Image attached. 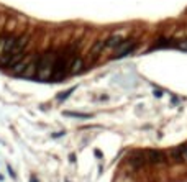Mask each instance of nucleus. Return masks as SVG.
Masks as SVG:
<instances>
[{
	"label": "nucleus",
	"mask_w": 187,
	"mask_h": 182,
	"mask_svg": "<svg viewBox=\"0 0 187 182\" xmlns=\"http://www.w3.org/2000/svg\"><path fill=\"white\" fill-rule=\"evenodd\" d=\"M72 92H74V89H69V90H66L64 94H61V95H59V100H66V99H67V97L71 95Z\"/></svg>",
	"instance_id": "obj_12"
},
{
	"label": "nucleus",
	"mask_w": 187,
	"mask_h": 182,
	"mask_svg": "<svg viewBox=\"0 0 187 182\" xmlns=\"http://www.w3.org/2000/svg\"><path fill=\"white\" fill-rule=\"evenodd\" d=\"M56 58L58 52L56 51H46L40 56L38 61V71H36V79L41 82H48L53 79L54 76V67H56Z\"/></svg>",
	"instance_id": "obj_1"
},
{
	"label": "nucleus",
	"mask_w": 187,
	"mask_h": 182,
	"mask_svg": "<svg viewBox=\"0 0 187 182\" xmlns=\"http://www.w3.org/2000/svg\"><path fill=\"white\" fill-rule=\"evenodd\" d=\"M30 59H31V56H30V58H23L22 61H18V62H16V64H15V66H13V67H12V69H15L16 72H23V71H25V67H26V66H28Z\"/></svg>",
	"instance_id": "obj_9"
},
{
	"label": "nucleus",
	"mask_w": 187,
	"mask_h": 182,
	"mask_svg": "<svg viewBox=\"0 0 187 182\" xmlns=\"http://www.w3.org/2000/svg\"><path fill=\"white\" fill-rule=\"evenodd\" d=\"M64 135V131H59V133H53V135H51V138H59V136H62Z\"/></svg>",
	"instance_id": "obj_15"
},
{
	"label": "nucleus",
	"mask_w": 187,
	"mask_h": 182,
	"mask_svg": "<svg viewBox=\"0 0 187 182\" xmlns=\"http://www.w3.org/2000/svg\"><path fill=\"white\" fill-rule=\"evenodd\" d=\"M123 41L125 40H123L122 34H112V36L105 41V48H112V49H115V48L118 46L120 43H123Z\"/></svg>",
	"instance_id": "obj_7"
},
{
	"label": "nucleus",
	"mask_w": 187,
	"mask_h": 182,
	"mask_svg": "<svg viewBox=\"0 0 187 182\" xmlns=\"http://www.w3.org/2000/svg\"><path fill=\"white\" fill-rule=\"evenodd\" d=\"M130 164L133 167H141L143 164H146V154L144 153H133L131 154V157H130Z\"/></svg>",
	"instance_id": "obj_5"
},
{
	"label": "nucleus",
	"mask_w": 187,
	"mask_h": 182,
	"mask_svg": "<svg viewBox=\"0 0 187 182\" xmlns=\"http://www.w3.org/2000/svg\"><path fill=\"white\" fill-rule=\"evenodd\" d=\"M144 154H146V163H151V164H159L166 161V154L162 151H159V149H150Z\"/></svg>",
	"instance_id": "obj_3"
},
{
	"label": "nucleus",
	"mask_w": 187,
	"mask_h": 182,
	"mask_svg": "<svg viewBox=\"0 0 187 182\" xmlns=\"http://www.w3.org/2000/svg\"><path fill=\"white\" fill-rule=\"evenodd\" d=\"M66 117H72V118H91V113H74V112H64Z\"/></svg>",
	"instance_id": "obj_10"
},
{
	"label": "nucleus",
	"mask_w": 187,
	"mask_h": 182,
	"mask_svg": "<svg viewBox=\"0 0 187 182\" xmlns=\"http://www.w3.org/2000/svg\"><path fill=\"white\" fill-rule=\"evenodd\" d=\"M171 156L174 157V159H182V148L172 149V151H171Z\"/></svg>",
	"instance_id": "obj_11"
},
{
	"label": "nucleus",
	"mask_w": 187,
	"mask_h": 182,
	"mask_svg": "<svg viewBox=\"0 0 187 182\" xmlns=\"http://www.w3.org/2000/svg\"><path fill=\"white\" fill-rule=\"evenodd\" d=\"M7 169H8V174L12 176V179H16V174H15V171L12 169V166H7Z\"/></svg>",
	"instance_id": "obj_14"
},
{
	"label": "nucleus",
	"mask_w": 187,
	"mask_h": 182,
	"mask_svg": "<svg viewBox=\"0 0 187 182\" xmlns=\"http://www.w3.org/2000/svg\"><path fill=\"white\" fill-rule=\"evenodd\" d=\"M82 67H84V61H82L81 56H74V59H72L71 62V67H69V72H71L72 76L79 74V72L82 71Z\"/></svg>",
	"instance_id": "obj_6"
},
{
	"label": "nucleus",
	"mask_w": 187,
	"mask_h": 182,
	"mask_svg": "<svg viewBox=\"0 0 187 182\" xmlns=\"http://www.w3.org/2000/svg\"><path fill=\"white\" fill-rule=\"evenodd\" d=\"M5 36H0V48H3V44H5Z\"/></svg>",
	"instance_id": "obj_17"
},
{
	"label": "nucleus",
	"mask_w": 187,
	"mask_h": 182,
	"mask_svg": "<svg viewBox=\"0 0 187 182\" xmlns=\"http://www.w3.org/2000/svg\"><path fill=\"white\" fill-rule=\"evenodd\" d=\"M38 61H40V56H31L28 66L25 67V71H23V76L25 77H36V71H38Z\"/></svg>",
	"instance_id": "obj_4"
},
{
	"label": "nucleus",
	"mask_w": 187,
	"mask_h": 182,
	"mask_svg": "<svg viewBox=\"0 0 187 182\" xmlns=\"http://www.w3.org/2000/svg\"><path fill=\"white\" fill-rule=\"evenodd\" d=\"M177 48H179V49H182V51H187V40L186 41H181V43L177 44Z\"/></svg>",
	"instance_id": "obj_13"
},
{
	"label": "nucleus",
	"mask_w": 187,
	"mask_h": 182,
	"mask_svg": "<svg viewBox=\"0 0 187 182\" xmlns=\"http://www.w3.org/2000/svg\"><path fill=\"white\" fill-rule=\"evenodd\" d=\"M103 48H105V43L103 41H97L95 44L92 46V49L89 51V56H92V58H95V56H99L100 52L103 51Z\"/></svg>",
	"instance_id": "obj_8"
},
{
	"label": "nucleus",
	"mask_w": 187,
	"mask_h": 182,
	"mask_svg": "<svg viewBox=\"0 0 187 182\" xmlns=\"http://www.w3.org/2000/svg\"><path fill=\"white\" fill-rule=\"evenodd\" d=\"M182 159L187 161V146H186V148H182Z\"/></svg>",
	"instance_id": "obj_16"
},
{
	"label": "nucleus",
	"mask_w": 187,
	"mask_h": 182,
	"mask_svg": "<svg viewBox=\"0 0 187 182\" xmlns=\"http://www.w3.org/2000/svg\"><path fill=\"white\" fill-rule=\"evenodd\" d=\"M135 49V41L133 40H126L123 43H120L118 46L115 48V52H113V59H122L125 56H128L131 51Z\"/></svg>",
	"instance_id": "obj_2"
},
{
	"label": "nucleus",
	"mask_w": 187,
	"mask_h": 182,
	"mask_svg": "<svg viewBox=\"0 0 187 182\" xmlns=\"http://www.w3.org/2000/svg\"><path fill=\"white\" fill-rule=\"evenodd\" d=\"M30 182H38V179L34 176H31V179H30Z\"/></svg>",
	"instance_id": "obj_18"
}]
</instances>
